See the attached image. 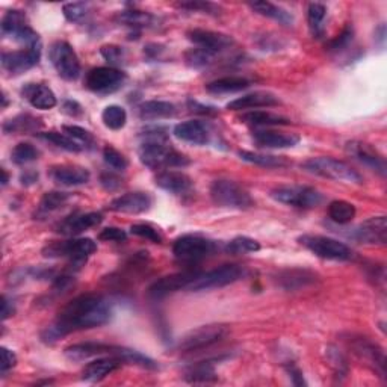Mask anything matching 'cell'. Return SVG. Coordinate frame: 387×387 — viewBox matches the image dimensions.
<instances>
[{"label": "cell", "mask_w": 387, "mask_h": 387, "mask_svg": "<svg viewBox=\"0 0 387 387\" xmlns=\"http://www.w3.org/2000/svg\"><path fill=\"white\" fill-rule=\"evenodd\" d=\"M127 238V233L118 227H106L99 233V239L105 242H123Z\"/></svg>", "instance_id": "9f6ffc18"}, {"label": "cell", "mask_w": 387, "mask_h": 387, "mask_svg": "<svg viewBox=\"0 0 387 387\" xmlns=\"http://www.w3.org/2000/svg\"><path fill=\"white\" fill-rule=\"evenodd\" d=\"M217 250V244L198 234H185L176 239L173 254L177 261L194 263L206 259Z\"/></svg>", "instance_id": "9c48e42d"}, {"label": "cell", "mask_w": 387, "mask_h": 387, "mask_svg": "<svg viewBox=\"0 0 387 387\" xmlns=\"http://www.w3.org/2000/svg\"><path fill=\"white\" fill-rule=\"evenodd\" d=\"M17 364V356L8 350L6 347H2V374L5 375L9 369H13Z\"/></svg>", "instance_id": "6f0895ef"}, {"label": "cell", "mask_w": 387, "mask_h": 387, "mask_svg": "<svg viewBox=\"0 0 387 387\" xmlns=\"http://www.w3.org/2000/svg\"><path fill=\"white\" fill-rule=\"evenodd\" d=\"M287 371H289V374H290V379H292L294 384H297V386H303V384H306L303 374H301L299 369H297V368H289Z\"/></svg>", "instance_id": "6125c7cd"}, {"label": "cell", "mask_w": 387, "mask_h": 387, "mask_svg": "<svg viewBox=\"0 0 387 387\" xmlns=\"http://www.w3.org/2000/svg\"><path fill=\"white\" fill-rule=\"evenodd\" d=\"M185 379L189 383H212L217 381V372L213 369V362L206 360L192 364L185 372Z\"/></svg>", "instance_id": "74e56055"}, {"label": "cell", "mask_w": 387, "mask_h": 387, "mask_svg": "<svg viewBox=\"0 0 387 387\" xmlns=\"http://www.w3.org/2000/svg\"><path fill=\"white\" fill-rule=\"evenodd\" d=\"M327 17V8L322 4H310L307 8V23L311 35L321 38L324 35V21Z\"/></svg>", "instance_id": "ab89813d"}, {"label": "cell", "mask_w": 387, "mask_h": 387, "mask_svg": "<svg viewBox=\"0 0 387 387\" xmlns=\"http://www.w3.org/2000/svg\"><path fill=\"white\" fill-rule=\"evenodd\" d=\"M278 105H280V99H278L275 94L268 93V91H256L232 100L227 105V109L245 111V109H257V107H271Z\"/></svg>", "instance_id": "484cf974"}, {"label": "cell", "mask_w": 387, "mask_h": 387, "mask_svg": "<svg viewBox=\"0 0 387 387\" xmlns=\"http://www.w3.org/2000/svg\"><path fill=\"white\" fill-rule=\"evenodd\" d=\"M177 107L164 100H150L144 102L138 106V115L141 120L152 121V120H164V118L174 117Z\"/></svg>", "instance_id": "4dcf8cb0"}, {"label": "cell", "mask_w": 387, "mask_h": 387, "mask_svg": "<svg viewBox=\"0 0 387 387\" xmlns=\"http://www.w3.org/2000/svg\"><path fill=\"white\" fill-rule=\"evenodd\" d=\"M2 35L9 37L18 42H23L26 47L38 44L40 35L28 25V17L20 9H9L0 21Z\"/></svg>", "instance_id": "7c38bea8"}, {"label": "cell", "mask_w": 387, "mask_h": 387, "mask_svg": "<svg viewBox=\"0 0 387 387\" xmlns=\"http://www.w3.org/2000/svg\"><path fill=\"white\" fill-rule=\"evenodd\" d=\"M186 37L196 47L206 49L215 53V55L230 49L234 44V40L230 35L222 34V32H213L206 29H192L188 32Z\"/></svg>", "instance_id": "e0dca14e"}, {"label": "cell", "mask_w": 387, "mask_h": 387, "mask_svg": "<svg viewBox=\"0 0 387 387\" xmlns=\"http://www.w3.org/2000/svg\"><path fill=\"white\" fill-rule=\"evenodd\" d=\"M40 157V150L29 143H20L17 144L13 152H11V159L17 165H26L29 162H34Z\"/></svg>", "instance_id": "ee69618b"}, {"label": "cell", "mask_w": 387, "mask_h": 387, "mask_svg": "<svg viewBox=\"0 0 387 387\" xmlns=\"http://www.w3.org/2000/svg\"><path fill=\"white\" fill-rule=\"evenodd\" d=\"M215 58V53L206 50V49H201V47H194V49H189L186 53H185V62L188 64V66L191 69H204L208 67L209 64L213 61Z\"/></svg>", "instance_id": "f6af8a7d"}, {"label": "cell", "mask_w": 387, "mask_h": 387, "mask_svg": "<svg viewBox=\"0 0 387 387\" xmlns=\"http://www.w3.org/2000/svg\"><path fill=\"white\" fill-rule=\"evenodd\" d=\"M100 53L107 62L112 64V66H117V64H121L124 61V50L120 46H115V44L103 46L100 49Z\"/></svg>", "instance_id": "f5cc1de1"}, {"label": "cell", "mask_w": 387, "mask_h": 387, "mask_svg": "<svg viewBox=\"0 0 387 387\" xmlns=\"http://www.w3.org/2000/svg\"><path fill=\"white\" fill-rule=\"evenodd\" d=\"M21 95L34 106L37 109L47 111L55 107L58 100L56 95L44 83H26L23 90H21Z\"/></svg>", "instance_id": "4316f807"}, {"label": "cell", "mask_w": 387, "mask_h": 387, "mask_svg": "<svg viewBox=\"0 0 387 387\" xmlns=\"http://www.w3.org/2000/svg\"><path fill=\"white\" fill-rule=\"evenodd\" d=\"M123 364L124 360L115 356L97 357L82 369V380L88 383H99L105 380L107 375H111L117 369H120Z\"/></svg>", "instance_id": "7402d4cb"}, {"label": "cell", "mask_w": 387, "mask_h": 387, "mask_svg": "<svg viewBox=\"0 0 387 387\" xmlns=\"http://www.w3.org/2000/svg\"><path fill=\"white\" fill-rule=\"evenodd\" d=\"M251 82L242 76H227L212 81L206 85V91L210 94H233L246 90Z\"/></svg>", "instance_id": "d6a6232c"}, {"label": "cell", "mask_w": 387, "mask_h": 387, "mask_svg": "<svg viewBox=\"0 0 387 387\" xmlns=\"http://www.w3.org/2000/svg\"><path fill=\"white\" fill-rule=\"evenodd\" d=\"M49 58L62 79L76 81L81 76V61L69 42H53L49 50Z\"/></svg>", "instance_id": "4fadbf2b"}, {"label": "cell", "mask_w": 387, "mask_h": 387, "mask_svg": "<svg viewBox=\"0 0 387 387\" xmlns=\"http://www.w3.org/2000/svg\"><path fill=\"white\" fill-rule=\"evenodd\" d=\"M301 168H303L306 173L336 181H345V184L360 185L363 181V177L360 176L357 169H354L350 164L335 157H311L301 164Z\"/></svg>", "instance_id": "277c9868"}, {"label": "cell", "mask_w": 387, "mask_h": 387, "mask_svg": "<svg viewBox=\"0 0 387 387\" xmlns=\"http://www.w3.org/2000/svg\"><path fill=\"white\" fill-rule=\"evenodd\" d=\"M225 250L230 254H246V253H256L261 250V244L256 239L249 238V236H238V238L232 239Z\"/></svg>", "instance_id": "bcb514c9"}, {"label": "cell", "mask_w": 387, "mask_h": 387, "mask_svg": "<svg viewBox=\"0 0 387 387\" xmlns=\"http://www.w3.org/2000/svg\"><path fill=\"white\" fill-rule=\"evenodd\" d=\"M227 335H229L227 326H222V324L201 326L198 328L191 330L180 339L179 350L185 352L200 351L221 342Z\"/></svg>", "instance_id": "8fae6325"}, {"label": "cell", "mask_w": 387, "mask_h": 387, "mask_svg": "<svg viewBox=\"0 0 387 387\" xmlns=\"http://www.w3.org/2000/svg\"><path fill=\"white\" fill-rule=\"evenodd\" d=\"M253 141L262 148H292L299 143V136L271 129H259L253 132Z\"/></svg>", "instance_id": "d4e9b609"}, {"label": "cell", "mask_w": 387, "mask_h": 387, "mask_svg": "<svg viewBox=\"0 0 387 387\" xmlns=\"http://www.w3.org/2000/svg\"><path fill=\"white\" fill-rule=\"evenodd\" d=\"M210 198L220 208L227 209H250L254 206V200L250 192L233 180L220 179L210 185Z\"/></svg>", "instance_id": "8992f818"}, {"label": "cell", "mask_w": 387, "mask_h": 387, "mask_svg": "<svg viewBox=\"0 0 387 387\" xmlns=\"http://www.w3.org/2000/svg\"><path fill=\"white\" fill-rule=\"evenodd\" d=\"M347 152L350 156H352L356 160H359L360 164L364 167H368L374 169L375 173H379L380 176H386V160L384 157L371 147L369 144H364L360 141H352L347 144Z\"/></svg>", "instance_id": "44dd1931"}, {"label": "cell", "mask_w": 387, "mask_h": 387, "mask_svg": "<svg viewBox=\"0 0 387 387\" xmlns=\"http://www.w3.org/2000/svg\"><path fill=\"white\" fill-rule=\"evenodd\" d=\"M2 100H4V105H2V106L6 107V106H8V99H6V94H5V93L2 94Z\"/></svg>", "instance_id": "003e7915"}, {"label": "cell", "mask_w": 387, "mask_h": 387, "mask_svg": "<svg viewBox=\"0 0 387 387\" xmlns=\"http://www.w3.org/2000/svg\"><path fill=\"white\" fill-rule=\"evenodd\" d=\"M143 143L138 150L139 160L150 169L184 168L189 165V159L168 145L165 129H147L143 133Z\"/></svg>", "instance_id": "7a4b0ae2"}, {"label": "cell", "mask_w": 387, "mask_h": 387, "mask_svg": "<svg viewBox=\"0 0 387 387\" xmlns=\"http://www.w3.org/2000/svg\"><path fill=\"white\" fill-rule=\"evenodd\" d=\"M253 11H256L257 14H261L263 17L273 18L278 23L283 26H292L294 25V16L287 13L286 9H283L282 6L274 5L271 2H254L250 5Z\"/></svg>", "instance_id": "d590c367"}, {"label": "cell", "mask_w": 387, "mask_h": 387, "mask_svg": "<svg viewBox=\"0 0 387 387\" xmlns=\"http://www.w3.org/2000/svg\"><path fill=\"white\" fill-rule=\"evenodd\" d=\"M179 6L184 9H188V11H198V13L212 14V16L220 14V11H221V8L218 5L210 4V2H185V4H180Z\"/></svg>", "instance_id": "db71d44e"}, {"label": "cell", "mask_w": 387, "mask_h": 387, "mask_svg": "<svg viewBox=\"0 0 387 387\" xmlns=\"http://www.w3.org/2000/svg\"><path fill=\"white\" fill-rule=\"evenodd\" d=\"M103 215L100 212H88V213H76L64 220L58 225V233L66 236H78L93 227L102 224Z\"/></svg>", "instance_id": "603a6c76"}, {"label": "cell", "mask_w": 387, "mask_h": 387, "mask_svg": "<svg viewBox=\"0 0 387 387\" xmlns=\"http://www.w3.org/2000/svg\"><path fill=\"white\" fill-rule=\"evenodd\" d=\"M246 274L245 268L241 265H222L208 273H200V275L191 283L188 290L200 292V290L220 289L224 286L239 282Z\"/></svg>", "instance_id": "ba28073f"}, {"label": "cell", "mask_w": 387, "mask_h": 387, "mask_svg": "<svg viewBox=\"0 0 387 387\" xmlns=\"http://www.w3.org/2000/svg\"><path fill=\"white\" fill-rule=\"evenodd\" d=\"M351 236L360 244L368 245H386L387 242V218L374 217L363 221L360 225L352 230Z\"/></svg>", "instance_id": "ac0fdd59"}, {"label": "cell", "mask_w": 387, "mask_h": 387, "mask_svg": "<svg viewBox=\"0 0 387 387\" xmlns=\"http://www.w3.org/2000/svg\"><path fill=\"white\" fill-rule=\"evenodd\" d=\"M153 200L150 197V194L147 192H127L124 196L117 197L115 200L111 201L109 209L118 213H131V215H138V213H144L148 212L150 208H152Z\"/></svg>", "instance_id": "d6986e66"}, {"label": "cell", "mask_w": 387, "mask_h": 387, "mask_svg": "<svg viewBox=\"0 0 387 387\" xmlns=\"http://www.w3.org/2000/svg\"><path fill=\"white\" fill-rule=\"evenodd\" d=\"M2 176H4V179H2V186H6V185H8V181H9V176H8V173H6V169H2Z\"/></svg>", "instance_id": "03108f58"}, {"label": "cell", "mask_w": 387, "mask_h": 387, "mask_svg": "<svg viewBox=\"0 0 387 387\" xmlns=\"http://www.w3.org/2000/svg\"><path fill=\"white\" fill-rule=\"evenodd\" d=\"M144 52L147 53L148 59H155V58L159 56L160 52H164V49H162V46H159V44H148Z\"/></svg>", "instance_id": "be15d7a7"}, {"label": "cell", "mask_w": 387, "mask_h": 387, "mask_svg": "<svg viewBox=\"0 0 387 387\" xmlns=\"http://www.w3.org/2000/svg\"><path fill=\"white\" fill-rule=\"evenodd\" d=\"M66 357L71 362H85L94 357H103V356H115L124 360V363L135 364V367L156 371L159 369L157 363L150 357L144 356L139 351L109 345V343H100V342H85V343H74V345L67 347L64 350Z\"/></svg>", "instance_id": "3957f363"}, {"label": "cell", "mask_w": 387, "mask_h": 387, "mask_svg": "<svg viewBox=\"0 0 387 387\" xmlns=\"http://www.w3.org/2000/svg\"><path fill=\"white\" fill-rule=\"evenodd\" d=\"M42 126L41 120L30 114H20L4 123L5 133H34Z\"/></svg>", "instance_id": "836d02e7"}, {"label": "cell", "mask_w": 387, "mask_h": 387, "mask_svg": "<svg viewBox=\"0 0 387 387\" xmlns=\"http://www.w3.org/2000/svg\"><path fill=\"white\" fill-rule=\"evenodd\" d=\"M64 133H67L69 136H71L74 141L79 143L83 148H94L95 145V139L93 136L91 132H88L87 129L79 127V126H64Z\"/></svg>", "instance_id": "7dc6e473"}, {"label": "cell", "mask_w": 387, "mask_h": 387, "mask_svg": "<svg viewBox=\"0 0 387 387\" xmlns=\"http://www.w3.org/2000/svg\"><path fill=\"white\" fill-rule=\"evenodd\" d=\"M155 184L171 194H185L192 188V179L181 171H162L156 176Z\"/></svg>", "instance_id": "83f0119b"}, {"label": "cell", "mask_w": 387, "mask_h": 387, "mask_svg": "<svg viewBox=\"0 0 387 387\" xmlns=\"http://www.w3.org/2000/svg\"><path fill=\"white\" fill-rule=\"evenodd\" d=\"M20 181H21V185H25V186L34 185L38 181V173H35V171H32V169H28L20 176Z\"/></svg>", "instance_id": "94428289"}, {"label": "cell", "mask_w": 387, "mask_h": 387, "mask_svg": "<svg viewBox=\"0 0 387 387\" xmlns=\"http://www.w3.org/2000/svg\"><path fill=\"white\" fill-rule=\"evenodd\" d=\"M103 160L106 165H109L115 171H124L129 167L127 157L111 145H106L103 148Z\"/></svg>", "instance_id": "c3c4849f"}, {"label": "cell", "mask_w": 387, "mask_h": 387, "mask_svg": "<svg viewBox=\"0 0 387 387\" xmlns=\"http://www.w3.org/2000/svg\"><path fill=\"white\" fill-rule=\"evenodd\" d=\"M117 21L124 26L133 28V29H144V28H153L157 23V18L145 13V11H138V9H131V11H123L117 16Z\"/></svg>", "instance_id": "e575fe53"}, {"label": "cell", "mask_w": 387, "mask_h": 387, "mask_svg": "<svg viewBox=\"0 0 387 387\" xmlns=\"http://www.w3.org/2000/svg\"><path fill=\"white\" fill-rule=\"evenodd\" d=\"M188 106H189V109L192 112H197V114H201V115H213V114H217V109H215V107L201 105V103H198L196 100H188Z\"/></svg>", "instance_id": "91938a15"}, {"label": "cell", "mask_w": 387, "mask_h": 387, "mask_svg": "<svg viewBox=\"0 0 387 387\" xmlns=\"http://www.w3.org/2000/svg\"><path fill=\"white\" fill-rule=\"evenodd\" d=\"M271 198L275 201L287 204V206H294L299 209H314L322 203L324 197L322 194L311 188V186H298V185H290V186H277L271 191Z\"/></svg>", "instance_id": "30bf717a"}, {"label": "cell", "mask_w": 387, "mask_h": 387, "mask_svg": "<svg viewBox=\"0 0 387 387\" xmlns=\"http://www.w3.org/2000/svg\"><path fill=\"white\" fill-rule=\"evenodd\" d=\"M131 233L138 236V238H143V239H147L150 242L153 244H162L164 238L162 234H160L157 232V229H155L153 225L150 224H144V222H139V224H133L131 227Z\"/></svg>", "instance_id": "681fc988"}, {"label": "cell", "mask_w": 387, "mask_h": 387, "mask_svg": "<svg viewBox=\"0 0 387 387\" xmlns=\"http://www.w3.org/2000/svg\"><path fill=\"white\" fill-rule=\"evenodd\" d=\"M50 179L62 186H81L88 184L90 171L81 165H56L49 171Z\"/></svg>", "instance_id": "cb8c5ba5"}, {"label": "cell", "mask_w": 387, "mask_h": 387, "mask_svg": "<svg viewBox=\"0 0 387 387\" xmlns=\"http://www.w3.org/2000/svg\"><path fill=\"white\" fill-rule=\"evenodd\" d=\"M71 196L69 192H62V191H50L46 192L44 197L40 201V208H38V215H49L55 210H59L61 208L66 206V204L70 201Z\"/></svg>", "instance_id": "60d3db41"}, {"label": "cell", "mask_w": 387, "mask_h": 387, "mask_svg": "<svg viewBox=\"0 0 387 387\" xmlns=\"http://www.w3.org/2000/svg\"><path fill=\"white\" fill-rule=\"evenodd\" d=\"M90 5L83 2H74V4H66L62 6L64 17H66L71 23H79L85 17L88 16Z\"/></svg>", "instance_id": "f907efd6"}, {"label": "cell", "mask_w": 387, "mask_h": 387, "mask_svg": "<svg viewBox=\"0 0 387 387\" xmlns=\"http://www.w3.org/2000/svg\"><path fill=\"white\" fill-rule=\"evenodd\" d=\"M316 282V274L307 271V270H299V268H294V270H285L278 273L277 275V283L286 290H297L301 287H306L309 285H314Z\"/></svg>", "instance_id": "f546056e"}, {"label": "cell", "mask_w": 387, "mask_h": 387, "mask_svg": "<svg viewBox=\"0 0 387 387\" xmlns=\"http://www.w3.org/2000/svg\"><path fill=\"white\" fill-rule=\"evenodd\" d=\"M352 348L356 350V352L359 354L360 357L367 359L372 363V367L375 368L380 374V377H384L386 375V357H384V351L372 343L371 340L364 339V338H359L356 342H354Z\"/></svg>", "instance_id": "f1b7e54d"}, {"label": "cell", "mask_w": 387, "mask_h": 387, "mask_svg": "<svg viewBox=\"0 0 387 387\" xmlns=\"http://www.w3.org/2000/svg\"><path fill=\"white\" fill-rule=\"evenodd\" d=\"M102 121L111 131H120L127 123V112L121 106L109 105L102 112Z\"/></svg>", "instance_id": "b9f144b4"}, {"label": "cell", "mask_w": 387, "mask_h": 387, "mask_svg": "<svg viewBox=\"0 0 387 387\" xmlns=\"http://www.w3.org/2000/svg\"><path fill=\"white\" fill-rule=\"evenodd\" d=\"M239 121L254 127H270V126H287L290 124V120L286 117H282L278 114L266 112V111H254L246 112L239 117Z\"/></svg>", "instance_id": "1f68e13d"}, {"label": "cell", "mask_w": 387, "mask_h": 387, "mask_svg": "<svg viewBox=\"0 0 387 387\" xmlns=\"http://www.w3.org/2000/svg\"><path fill=\"white\" fill-rule=\"evenodd\" d=\"M41 59V42L34 46L25 47L21 50L14 52H4L2 53V69L13 76L30 70L35 67Z\"/></svg>", "instance_id": "9a60e30c"}, {"label": "cell", "mask_w": 387, "mask_h": 387, "mask_svg": "<svg viewBox=\"0 0 387 387\" xmlns=\"http://www.w3.org/2000/svg\"><path fill=\"white\" fill-rule=\"evenodd\" d=\"M352 37H354V30H352V28H351V26H347L345 29H343V30L340 32V35H338L336 38L330 40V41L327 42V44H326V47H327V50L331 52V53H339V52H342V50H345V49L351 44V42H352Z\"/></svg>", "instance_id": "816d5d0a"}, {"label": "cell", "mask_w": 387, "mask_h": 387, "mask_svg": "<svg viewBox=\"0 0 387 387\" xmlns=\"http://www.w3.org/2000/svg\"><path fill=\"white\" fill-rule=\"evenodd\" d=\"M356 206L345 200H335L328 206V217L336 224H348L356 218Z\"/></svg>", "instance_id": "f35d334b"}, {"label": "cell", "mask_w": 387, "mask_h": 387, "mask_svg": "<svg viewBox=\"0 0 387 387\" xmlns=\"http://www.w3.org/2000/svg\"><path fill=\"white\" fill-rule=\"evenodd\" d=\"M38 138L44 139L47 143H52L53 145H56L62 150H67V152L71 153H79L83 150V147L74 141L71 136H69L67 133H59V132H46V133H38Z\"/></svg>", "instance_id": "7bdbcfd3"}, {"label": "cell", "mask_w": 387, "mask_h": 387, "mask_svg": "<svg viewBox=\"0 0 387 387\" xmlns=\"http://www.w3.org/2000/svg\"><path fill=\"white\" fill-rule=\"evenodd\" d=\"M13 314H14V309H13V306H9L8 298L4 295L2 297V319L4 321L8 319Z\"/></svg>", "instance_id": "e7e4bbea"}, {"label": "cell", "mask_w": 387, "mask_h": 387, "mask_svg": "<svg viewBox=\"0 0 387 387\" xmlns=\"http://www.w3.org/2000/svg\"><path fill=\"white\" fill-rule=\"evenodd\" d=\"M298 241L301 245L306 246L309 251L321 257V259L336 262H345L352 259V250L347 244L328 238V236L304 234L298 238Z\"/></svg>", "instance_id": "52a82bcc"}, {"label": "cell", "mask_w": 387, "mask_h": 387, "mask_svg": "<svg viewBox=\"0 0 387 387\" xmlns=\"http://www.w3.org/2000/svg\"><path fill=\"white\" fill-rule=\"evenodd\" d=\"M198 275H200V271H194V270L165 275L162 278H159V280H156L152 286L148 287V295L155 299H160L171 294H176L179 292V290H184V289L188 290L191 283L196 280Z\"/></svg>", "instance_id": "2e32d148"}, {"label": "cell", "mask_w": 387, "mask_h": 387, "mask_svg": "<svg viewBox=\"0 0 387 387\" xmlns=\"http://www.w3.org/2000/svg\"><path fill=\"white\" fill-rule=\"evenodd\" d=\"M100 185L106 191L114 192L123 186V179L118 174L112 173V171H106V173H102V176H100Z\"/></svg>", "instance_id": "11a10c76"}, {"label": "cell", "mask_w": 387, "mask_h": 387, "mask_svg": "<svg viewBox=\"0 0 387 387\" xmlns=\"http://www.w3.org/2000/svg\"><path fill=\"white\" fill-rule=\"evenodd\" d=\"M62 112L69 117H81L83 114V107L76 100H64L62 103Z\"/></svg>", "instance_id": "680465c9"}, {"label": "cell", "mask_w": 387, "mask_h": 387, "mask_svg": "<svg viewBox=\"0 0 387 387\" xmlns=\"http://www.w3.org/2000/svg\"><path fill=\"white\" fill-rule=\"evenodd\" d=\"M239 157L245 162L259 165L263 168H285L289 165L287 160L282 156H274V155H263V153H256V152H246V150H241L238 153Z\"/></svg>", "instance_id": "8d00e7d4"}, {"label": "cell", "mask_w": 387, "mask_h": 387, "mask_svg": "<svg viewBox=\"0 0 387 387\" xmlns=\"http://www.w3.org/2000/svg\"><path fill=\"white\" fill-rule=\"evenodd\" d=\"M97 244L90 238H73L69 241H56L42 249V256L49 259H69L71 266L81 268L88 257L95 253Z\"/></svg>", "instance_id": "5b68a950"}, {"label": "cell", "mask_w": 387, "mask_h": 387, "mask_svg": "<svg viewBox=\"0 0 387 387\" xmlns=\"http://www.w3.org/2000/svg\"><path fill=\"white\" fill-rule=\"evenodd\" d=\"M173 133L176 138L180 139V141L189 143L194 145H206L212 139L210 126L208 123L198 121V120H191V121L177 124L174 127Z\"/></svg>", "instance_id": "ffe728a7"}, {"label": "cell", "mask_w": 387, "mask_h": 387, "mask_svg": "<svg viewBox=\"0 0 387 387\" xmlns=\"http://www.w3.org/2000/svg\"><path fill=\"white\" fill-rule=\"evenodd\" d=\"M126 73L114 67H97L87 73L85 85L97 94H109L123 87Z\"/></svg>", "instance_id": "5bb4252c"}, {"label": "cell", "mask_w": 387, "mask_h": 387, "mask_svg": "<svg viewBox=\"0 0 387 387\" xmlns=\"http://www.w3.org/2000/svg\"><path fill=\"white\" fill-rule=\"evenodd\" d=\"M112 307L102 295H81L64 307L56 321L41 333L46 343H55L73 331L102 327L109 322Z\"/></svg>", "instance_id": "6da1fadb"}]
</instances>
